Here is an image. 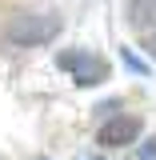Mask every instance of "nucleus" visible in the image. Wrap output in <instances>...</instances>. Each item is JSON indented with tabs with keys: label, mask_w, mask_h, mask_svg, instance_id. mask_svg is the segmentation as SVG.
<instances>
[{
	"label": "nucleus",
	"mask_w": 156,
	"mask_h": 160,
	"mask_svg": "<svg viewBox=\"0 0 156 160\" xmlns=\"http://www.w3.org/2000/svg\"><path fill=\"white\" fill-rule=\"evenodd\" d=\"M60 28H64V20L60 16H16L8 28H4V36L12 40V44H24V48H40V44H52L60 36Z\"/></svg>",
	"instance_id": "obj_1"
},
{
	"label": "nucleus",
	"mask_w": 156,
	"mask_h": 160,
	"mask_svg": "<svg viewBox=\"0 0 156 160\" xmlns=\"http://www.w3.org/2000/svg\"><path fill=\"white\" fill-rule=\"evenodd\" d=\"M60 68L72 72L80 88H92V84H104L108 80V60H100L96 52H64L60 56Z\"/></svg>",
	"instance_id": "obj_2"
},
{
	"label": "nucleus",
	"mask_w": 156,
	"mask_h": 160,
	"mask_svg": "<svg viewBox=\"0 0 156 160\" xmlns=\"http://www.w3.org/2000/svg\"><path fill=\"white\" fill-rule=\"evenodd\" d=\"M136 136H140V120L136 116H116V120H108L96 132V140L104 148H124V144H132Z\"/></svg>",
	"instance_id": "obj_3"
},
{
	"label": "nucleus",
	"mask_w": 156,
	"mask_h": 160,
	"mask_svg": "<svg viewBox=\"0 0 156 160\" xmlns=\"http://www.w3.org/2000/svg\"><path fill=\"white\" fill-rule=\"evenodd\" d=\"M128 24L132 28H156V0H128Z\"/></svg>",
	"instance_id": "obj_4"
},
{
	"label": "nucleus",
	"mask_w": 156,
	"mask_h": 160,
	"mask_svg": "<svg viewBox=\"0 0 156 160\" xmlns=\"http://www.w3.org/2000/svg\"><path fill=\"white\" fill-rule=\"evenodd\" d=\"M124 64H128V68H132V72H148V64H140V60L132 56V52H124Z\"/></svg>",
	"instance_id": "obj_5"
},
{
	"label": "nucleus",
	"mask_w": 156,
	"mask_h": 160,
	"mask_svg": "<svg viewBox=\"0 0 156 160\" xmlns=\"http://www.w3.org/2000/svg\"><path fill=\"white\" fill-rule=\"evenodd\" d=\"M140 156H144V160H152V156H156V140H148V144L140 148Z\"/></svg>",
	"instance_id": "obj_6"
},
{
	"label": "nucleus",
	"mask_w": 156,
	"mask_h": 160,
	"mask_svg": "<svg viewBox=\"0 0 156 160\" xmlns=\"http://www.w3.org/2000/svg\"><path fill=\"white\" fill-rule=\"evenodd\" d=\"M92 160H104V156H92Z\"/></svg>",
	"instance_id": "obj_7"
},
{
	"label": "nucleus",
	"mask_w": 156,
	"mask_h": 160,
	"mask_svg": "<svg viewBox=\"0 0 156 160\" xmlns=\"http://www.w3.org/2000/svg\"><path fill=\"white\" fill-rule=\"evenodd\" d=\"M40 160H48V156H40Z\"/></svg>",
	"instance_id": "obj_8"
}]
</instances>
